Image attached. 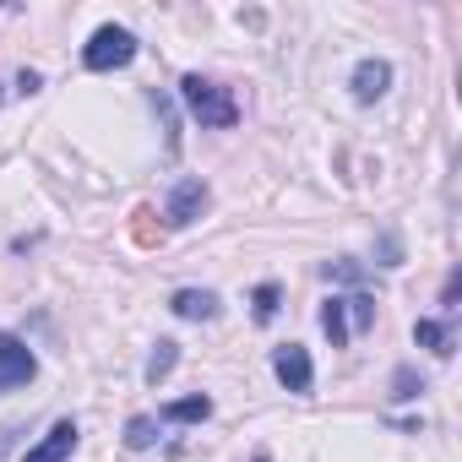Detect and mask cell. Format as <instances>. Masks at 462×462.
Instances as JSON below:
<instances>
[{
	"instance_id": "cell-1",
	"label": "cell",
	"mask_w": 462,
	"mask_h": 462,
	"mask_svg": "<svg viewBox=\"0 0 462 462\" xmlns=\"http://www.w3.org/2000/svg\"><path fill=\"white\" fill-rule=\"evenodd\" d=\"M180 98H185V109L201 120V125H212V131H228L240 120V104H235V93L228 88H217V82H207V77H180Z\"/></svg>"
},
{
	"instance_id": "cell-2",
	"label": "cell",
	"mask_w": 462,
	"mask_h": 462,
	"mask_svg": "<svg viewBox=\"0 0 462 462\" xmlns=\"http://www.w3.org/2000/svg\"><path fill=\"white\" fill-rule=\"evenodd\" d=\"M136 60V33L131 28H98L93 39H88V50H82V66L88 71H120V66H131Z\"/></svg>"
},
{
	"instance_id": "cell-3",
	"label": "cell",
	"mask_w": 462,
	"mask_h": 462,
	"mask_svg": "<svg viewBox=\"0 0 462 462\" xmlns=\"http://www.w3.org/2000/svg\"><path fill=\"white\" fill-rule=\"evenodd\" d=\"M33 375H39L33 348H28L17 332H0V392H17V386H28Z\"/></svg>"
},
{
	"instance_id": "cell-4",
	"label": "cell",
	"mask_w": 462,
	"mask_h": 462,
	"mask_svg": "<svg viewBox=\"0 0 462 462\" xmlns=\"http://www.w3.org/2000/svg\"><path fill=\"white\" fill-rule=\"evenodd\" d=\"M207 201H212V190H207L201 180H180V185L169 190V207H163L169 228H185V223H196V217L207 212Z\"/></svg>"
},
{
	"instance_id": "cell-5",
	"label": "cell",
	"mask_w": 462,
	"mask_h": 462,
	"mask_svg": "<svg viewBox=\"0 0 462 462\" xmlns=\"http://www.w3.org/2000/svg\"><path fill=\"white\" fill-rule=\"evenodd\" d=\"M273 370H278V381L289 386V392H310L316 386V365H310V354L300 348V343H283V348H273Z\"/></svg>"
},
{
	"instance_id": "cell-6",
	"label": "cell",
	"mask_w": 462,
	"mask_h": 462,
	"mask_svg": "<svg viewBox=\"0 0 462 462\" xmlns=\"http://www.w3.org/2000/svg\"><path fill=\"white\" fill-rule=\"evenodd\" d=\"M71 451H77V424H71V419H60V424H55V430L28 451V457H23V462H66Z\"/></svg>"
},
{
	"instance_id": "cell-7",
	"label": "cell",
	"mask_w": 462,
	"mask_h": 462,
	"mask_svg": "<svg viewBox=\"0 0 462 462\" xmlns=\"http://www.w3.org/2000/svg\"><path fill=\"white\" fill-rule=\"evenodd\" d=\"M386 88H392V66L386 60H359L354 66V98L359 104H375Z\"/></svg>"
},
{
	"instance_id": "cell-8",
	"label": "cell",
	"mask_w": 462,
	"mask_h": 462,
	"mask_svg": "<svg viewBox=\"0 0 462 462\" xmlns=\"http://www.w3.org/2000/svg\"><path fill=\"white\" fill-rule=\"evenodd\" d=\"M169 310L185 316V321H212V316H217V294H212V289H180V294L169 300Z\"/></svg>"
},
{
	"instance_id": "cell-9",
	"label": "cell",
	"mask_w": 462,
	"mask_h": 462,
	"mask_svg": "<svg viewBox=\"0 0 462 462\" xmlns=\"http://www.w3.org/2000/svg\"><path fill=\"white\" fill-rule=\"evenodd\" d=\"M413 343H419V348H430L435 359H451V354H457L451 321H419V327H413Z\"/></svg>"
},
{
	"instance_id": "cell-10",
	"label": "cell",
	"mask_w": 462,
	"mask_h": 462,
	"mask_svg": "<svg viewBox=\"0 0 462 462\" xmlns=\"http://www.w3.org/2000/svg\"><path fill=\"white\" fill-rule=\"evenodd\" d=\"M321 332L332 337V348H343V343L354 337V332H348V305H343L337 294H332V300L321 305Z\"/></svg>"
},
{
	"instance_id": "cell-11",
	"label": "cell",
	"mask_w": 462,
	"mask_h": 462,
	"mask_svg": "<svg viewBox=\"0 0 462 462\" xmlns=\"http://www.w3.org/2000/svg\"><path fill=\"white\" fill-rule=\"evenodd\" d=\"M212 413V402L196 392V397H180V402H169L163 408V424H196V419H207Z\"/></svg>"
},
{
	"instance_id": "cell-12",
	"label": "cell",
	"mask_w": 462,
	"mask_h": 462,
	"mask_svg": "<svg viewBox=\"0 0 462 462\" xmlns=\"http://www.w3.org/2000/svg\"><path fill=\"white\" fill-rule=\"evenodd\" d=\"M152 217H158L152 207H136V212H131V240H136V245H147V251H152V245L163 240V228H158Z\"/></svg>"
},
{
	"instance_id": "cell-13",
	"label": "cell",
	"mask_w": 462,
	"mask_h": 462,
	"mask_svg": "<svg viewBox=\"0 0 462 462\" xmlns=\"http://www.w3.org/2000/svg\"><path fill=\"white\" fill-rule=\"evenodd\" d=\"M180 365V343H158L152 348V359H147V386H158V381H169V370Z\"/></svg>"
},
{
	"instance_id": "cell-14",
	"label": "cell",
	"mask_w": 462,
	"mask_h": 462,
	"mask_svg": "<svg viewBox=\"0 0 462 462\" xmlns=\"http://www.w3.org/2000/svg\"><path fill=\"white\" fill-rule=\"evenodd\" d=\"M152 440H158V419H147V413H136V419L125 424V446H131V451H147Z\"/></svg>"
},
{
	"instance_id": "cell-15",
	"label": "cell",
	"mask_w": 462,
	"mask_h": 462,
	"mask_svg": "<svg viewBox=\"0 0 462 462\" xmlns=\"http://www.w3.org/2000/svg\"><path fill=\"white\" fill-rule=\"evenodd\" d=\"M343 305H348V332H365V327L375 321V300H370V294H348Z\"/></svg>"
},
{
	"instance_id": "cell-16",
	"label": "cell",
	"mask_w": 462,
	"mask_h": 462,
	"mask_svg": "<svg viewBox=\"0 0 462 462\" xmlns=\"http://www.w3.org/2000/svg\"><path fill=\"white\" fill-rule=\"evenodd\" d=\"M327 278H332V283H370V273H365L354 256H337V262H327Z\"/></svg>"
},
{
	"instance_id": "cell-17",
	"label": "cell",
	"mask_w": 462,
	"mask_h": 462,
	"mask_svg": "<svg viewBox=\"0 0 462 462\" xmlns=\"http://www.w3.org/2000/svg\"><path fill=\"white\" fill-rule=\"evenodd\" d=\"M251 305H256V321H273L278 305H283V289H278V283H262V289L251 294Z\"/></svg>"
},
{
	"instance_id": "cell-18",
	"label": "cell",
	"mask_w": 462,
	"mask_h": 462,
	"mask_svg": "<svg viewBox=\"0 0 462 462\" xmlns=\"http://www.w3.org/2000/svg\"><path fill=\"white\" fill-rule=\"evenodd\" d=\"M419 392H424L419 370H413V365H397V375H392V397H397V402H408V397H419Z\"/></svg>"
},
{
	"instance_id": "cell-19",
	"label": "cell",
	"mask_w": 462,
	"mask_h": 462,
	"mask_svg": "<svg viewBox=\"0 0 462 462\" xmlns=\"http://www.w3.org/2000/svg\"><path fill=\"white\" fill-rule=\"evenodd\" d=\"M39 88H44V77H39V71H17V93H23V98H28V93H39Z\"/></svg>"
},
{
	"instance_id": "cell-20",
	"label": "cell",
	"mask_w": 462,
	"mask_h": 462,
	"mask_svg": "<svg viewBox=\"0 0 462 462\" xmlns=\"http://www.w3.org/2000/svg\"><path fill=\"white\" fill-rule=\"evenodd\" d=\"M256 462H273V457H256Z\"/></svg>"
}]
</instances>
